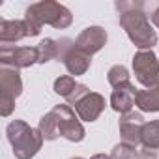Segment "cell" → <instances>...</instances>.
<instances>
[{"mask_svg": "<svg viewBox=\"0 0 159 159\" xmlns=\"http://www.w3.org/2000/svg\"><path fill=\"white\" fill-rule=\"evenodd\" d=\"M133 71L137 81L144 88H155L159 84V60L153 51H139L133 56Z\"/></svg>", "mask_w": 159, "mask_h": 159, "instance_id": "cell-5", "label": "cell"}, {"mask_svg": "<svg viewBox=\"0 0 159 159\" xmlns=\"http://www.w3.org/2000/svg\"><path fill=\"white\" fill-rule=\"evenodd\" d=\"M140 148L146 150H159V120H152L146 122L140 133Z\"/></svg>", "mask_w": 159, "mask_h": 159, "instance_id": "cell-15", "label": "cell"}, {"mask_svg": "<svg viewBox=\"0 0 159 159\" xmlns=\"http://www.w3.org/2000/svg\"><path fill=\"white\" fill-rule=\"evenodd\" d=\"M135 107H139L140 112H159V84L155 88L139 90Z\"/></svg>", "mask_w": 159, "mask_h": 159, "instance_id": "cell-14", "label": "cell"}, {"mask_svg": "<svg viewBox=\"0 0 159 159\" xmlns=\"http://www.w3.org/2000/svg\"><path fill=\"white\" fill-rule=\"evenodd\" d=\"M25 21L28 25L30 38H32V36H38L41 32L43 25H51L52 28H58V30L67 28L73 21V15L66 6L52 2V0H43V2L32 4L26 10Z\"/></svg>", "mask_w": 159, "mask_h": 159, "instance_id": "cell-2", "label": "cell"}, {"mask_svg": "<svg viewBox=\"0 0 159 159\" xmlns=\"http://www.w3.org/2000/svg\"><path fill=\"white\" fill-rule=\"evenodd\" d=\"M114 8L120 11V25L127 38L139 47V51H152L157 45V34L152 28L148 15L142 11V2H116Z\"/></svg>", "mask_w": 159, "mask_h": 159, "instance_id": "cell-1", "label": "cell"}, {"mask_svg": "<svg viewBox=\"0 0 159 159\" xmlns=\"http://www.w3.org/2000/svg\"><path fill=\"white\" fill-rule=\"evenodd\" d=\"M107 81H109V84H111L112 88L131 83V81H129V71H127V67L122 66V64L112 66V67L109 69V73H107Z\"/></svg>", "mask_w": 159, "mask_h": 159, "instance_id": "cell-19", "label": "cell"}, {"mask_svg": "<svg viewBox=\"0 0 159 159\" xmlns=\"http://www.w3.org/2000/svg\"><path fill=\"white\" fill-rule=\"evenodd\" d=\"M77 81H75V77H71V75H62V77H58L56 81H54V92L58 94V96H62L66 101L71 98V94L75 92V88H77Z\"/></svg>", "mask_w": 159, "mask_h": 159, "instance_id": "cell-18", "label": "cell"}, {"mask_svg": "<svg viewBox=\"0 0 159 159\" xmlns=\"http://www.w3.org/2000/svg\"><path fill=\"white\" fill-rule=\"evenodd\" d=\"M30 36V30H28V25L25 19L21 21H0V43L2 45H10V43H17L25 38Z\"/></svg>", "mask_w": 159, "mask_h": 159, "instance_id": "cell-13", "label": "cell"}, {"mask_svg": "<svg viewBox=\"0 0 159 159\" xmlns=\"http://www.w3.org/2000/svg\"><path fill=\"white\" fill-rule=\"evenodd\" d=\"M36 47H38V64H47V62H51V60L60 56V43H58V39L47 38Z\"/></svg>", "mask_w": 159, "mask_h": 159, "instance_id": "cell-16", "label": "cell"}, {"mask_svg": "<svg viewBox=\"0 0 159 159\" xmlns=\"http://www.w3.org/2000/svg\"><path fill=\"white\" fill-rule=\"evenodd\" d=\"M51 112L56 116L60 137H64L69 142H81L84 139L86 131L81 124V118L75 114V111L69 105H56L51 109Z\"/></svg>", "mask_w": 159, "mask_h": 159, "instance_id": "cell-4", "label": "cell"}, {"mask_svg": "<svg viewBox=\"0 0 159 159\" xmlns=\"http://www.w3.org/2000/svg\"><path fill=\"white\" fill-rule=\"evenodd\" d=\"M105 43H107V30L101 26H88L75 39V45L90 56L99 52L105 47Z\"/></svg>", "mask_w": 159, "mask_h": 159, "instance_id": "cell-9", "label": "cell"}, {"mask_svg": "<svg viewBox=\"0 0 159 159\" xmlns=\"http://www.w3.org/2000/svg\"><path fill=\"white\" fill-rule=\"evenodd\" d=\"M38 129H39V133H41L43 140H54V139L60 137L56 116H54L51 111H49L45 116H41V120H39V124H38Z\"/></svg>", "mask_w": 159, "mask_h": 159, "instance_id": "cell-17", "label": "cell"}, {"mask_svg": "<svg viewBox=\"0 0 159 159\" xmlns=\"http://www.w3.org/2000/svg\"><path fill=\"white\" fill-rule=\"evenodd\" d=\"M152 23L159 28V6H157V8L153 10V13H152Z\"/></svg>", "mask_w": 159, "mask_h": 159, "instance_id": "cell-21", "label": "cell"}, {"mask_svg": "<svg viewBox=\"0 0 159 159\" xmlns=\"http://www.w3.org/2000/svg\"><path fill=\"white\" fill-rule=\"evenodd\" d=\"M0 64L6 67H30L38 64V47H15V45H2L0 47Z\"/></svg>", "mask_w": 159, "mask_h": 159, "instance_id": "cell-6", "label": "cell"}, {"mask_svg": "<svg viewBox=\"0 0 159 159\" xmlns=\"http://www.w3.org/2000/svg\"><path fill=\"white\" fill-rule=\"evenodd\" d=\"M90 159H111V155H107V153H96V155H92Z\"/></svg>", "mask_w": 159, "mask_h": 159, "instance_id": "cell-22", "label": "cell"}, {"mask_svg": "<svg viewBox=\"0 0 159 159\" xmlns=\"http://www.w3.org/2000/svg\"><path fill=\"white\" fill-rule=\"evenodd\" d=\"M139 148L131 146V144H125V142H120L112 148L111 152V159H137L139 157Z\"/></svg>", "mask_w": 159, "mask_h": 159, "instance_id": "cell-20", "label": "cell"}, {"mask_svg": "<svg viewBox=\"0 0 159 159\" xmlns=\"http://www.w3.org/2000/svg\"><path fill=\"white\" fill-rule=\"evenodd\" d=\"M0 90H2L0 98L13 99V101L23 94V81H21L19 69L2 66V69H0Z\"/></svg>", "mask_w": 159, "mask_h": 159, "instance_id": "cell-10", "label": "cell"}, {"mask_svg": "<svg viewBox=\"0 0 159 159\" xmlns=\"http://www.w3.org/2000/svg\"><path fill=\"white\" fill-rule=\"evenodd\" d=\"M6 135L17 159H32L43 146V137L39 129L30 127L23 120L10 122L6 127Z\"/></svg>", "mask_w": 159, "mask_h": 159, "instance_id": "cell-3", "label": "cell"}, {"mask_svg": "<svg viewBox=\"0 0 159 159\" xmlns=\"http://www.w3.org/2000/svg\"><path fill=\"white\" fill-rule=\"evenodd\" d=\"M62 62H64V66H66V69L69 71V75L73 77H77V75H84L86 71H88V67H90V64H92V56L90 54H86L84 51H81L75 43L67 49V52L64 54V58H62Z\"/></svg>", "mask_w": 159, "mask_h": 159, "instance_id": "cell-12", "label": "cell"}, {"mask_svg": "<svg viewBox=\"0 0 159 159\" xmlns=\"http://www.w3.org/2000/svg\"><path fill=\"white\" fill-rule=\"evenodd\" d=\"M103 111H105V98L98 92H88L84 98H81L75 103L77 116L84 122H96Z\"/></svg>", "mask_w": 159, "mask_h": 159, "instance_id": "cell-8", "label": "cell"}, {"mask_svg": "<svg viewBox=\"0 0 159 159\" xmlns=\"http://www.w3.org/2000/svg\"><path fill=\"white\" fill-rule=\"evenodd\" d=\"M139 159H140V157H139Z\"/></svg>", "mask_w": 159, "mask_h": 159, "instance_id": "cell-24", "label": "cell"}, {"mask_svg": "<svg viewBox=\"0 0 159 159\" xmlns=\"http://www.w3.org/2000/svg\"><path fill=\"white\" fill-rule=\"evenodd\" d=\"M144 116L142 112H137V111H131L127 114H122L120 122H118V129H120V137H122V142L125 144H131L135 148H140L142 142H140V133H142V127H144Z\"/></svg>", "mask_w": 159, "mask_h": 159, "instance_id": "cell-7", "label": "cell"}, {"mask_svg": "<svg viewBox=\"0 0 159 159\" xmlns=\"http://www.w3.org/2000/svg\"><path fill=\"white\" fill-rule=\"evenodd\" d=\"M71 159H84V157H71Z\"/></svg>", "mask_w": 159, "mask_h": 159, "instance_id": "cell-23", "label": "cell"}, {"mask_svg": "<svg viewBox=\"0 0 159 159\" xmlns=\"http://www.w3.org/2000/svg\"><path fill=\"white\" fill-rule=\"evenodd\" d=\"M137 88L127 83V84H122V86H116L111 94V107L120 112V114H127L133 111V105L137 101Z\"/></svg>", "mask_w": 159, "mask_h": 159, "instance_id": "cell-11", "label": "cell"}]
</instances>
